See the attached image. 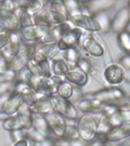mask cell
<instances>
[{"instance_id": "1", "label": "cell", "mask_w": 130, "mask_h": 146, "mask_svg": "<svg viewBox=\"0 0 130 146\" xmlns=\"http://www.w3.org/2000/svg\"><path fill=\"white\" fill-rule=\"evenodd\" d=\"M76 128L82 141L90 143L97 139L98 121L91 114L82 115L77 120Z\"/></svg>"}, {"instance_id": "2", "label": "cell", "mask_w": 130, "mask_h": 146, "mask_svg": "<svg viewBox=\"0 0 130 146\" xmlns=\"http://www.w3.org/2000/svg\"><path fill=\"white\" fill-rule=\"evenodd\" d=\"M33 24L42 26L53 27L68 21V17L58 11H52L46 8H42L32 15Z\"/></svg>"}, {"instance_id": "3", "label": "cell", "mask_w": 130, "mask_h": 146, "mask_svg": "<svg viewBox=\"0 0 130 146\" xmlns=\"http://www.w3.org/2000/svg\"><path fill=\"white\" fill-rule=\"evenodd\" d=\"M36 47L34 44L22 42L18 53L14 56L10 63V68L16 73L27 66L28 62L33 59Z\"/></svg>"}, {"instance_id": "4", "label": "cell", "mask_w": 130, "mask_h": 146, "mask_svg": "<svg viewBox=\"0 0 130 146\" xmlns=\"http://www.w3.org/2000/svg\"><path fill=\"white\" fill-rule=\"evenodd\" d=\"M27 85L36 93L37 98H50L56 94V88L50 78H38L31 75Z\"/></svg>"}, {"instance_id": "5", "label": "cell", "mask_w": 130, "mask_h": 146, "mask_svg": "<svg viewBox=\"0 0 130 146\" xmlns=\"http://www.w3.org/2000/svg\"><path fill=\"white\" fill-rule=\"evenodd\" d=\"M84 98H94L99 100L103 104H109L114 101H120L125 99L126 95L123 89L118 87H112L108 88H103L91 94H84Z\"/></svg>"}, {"instance_id": "6", "label": "cell", "mask_w": 130, "mask_h": 146, "mask_svg": "<svg viewBox=\"0 0 130 146\" xmlns=\"http://www.w3.org/2000/svg\"><path fill=\"white\" fill-rule=\"evenodd\" d=\"M50 98L54 111L61 114L66 119L77 120L78 116L77 107L70 100L61 98L57 94H53Z\"/></svg>"}, {"instance_id": "7", "label": "cell", "mask_w": 130, "mask_h": 146, "mask_svg": "<svg viewBox=\"0 0 130 146\" xmlns=\"http://www.w3.org/2000/svg\"><path fill=\"white\" fill-rule=\"evenodd\" d=\"M68 20L73 26L81 30H84L91 33L100 31V28L93 16L89 14L76 12L68 16Z\"/></svg>"}, {"instance_id": "8", "label": "cell", "mask_w": 130, "mask_h": 146, "mask_svg": "<svg viewBox=\"0 0 130 146\" xmlns=\"http://www.w3.org/2000/svg\"><path fill=\"white\" fill-rule=\"evenodd\" d=\"M50 27H51L49 26H42L33 24L21 27L19 33L23 42L34 44L36 42H40L43 38V36L49 31Z\"/></svg>"}, {"instance_id": "9", "label": "cell", "mask_w": 130, "mask_h": 146, "mask_svg": "<svg viewBox=\"0 0 130 146\" xmlns=\"http://www.w3.org/2000/svg\"><path fill=\"white\" fill-rule=\"evenodd\" d=\"M44 116L51 133L58 139H63L67 128L66 118L56 111L51 112Z\"/></svg>"}, {"instance_id": "10", "label": "cell", "mask_w": 130, "mask_h": 146, "mask_svg": "<svg viewBox=\"0 0 130 146\" xmlns=\"http://www.w3.org/2000/svg\"><path fill=\"white\" fill-rule=\"evenodd\" d=\"M83 31L74 27L64 34L57 42L60 51H66L70 48L77 47L82 41Z\"/></svg>"}, {"instance_id": "11", "label": "cell", "mask_w": 130, "mask_h": 146, "mask_svg": "<svg viewBox=\"0 0 130 146\" xmlns=\"http://www.w3.org/2000/svg\"><path fill=\"white\" fill-rule=\"evenodd\" d=\"M7 34L9 36V43L3 50H1V52L5 59L11 63L14 56L18 53L23 41L19 31H8Z\"/></svg>"}, {"instance_id": "12", "label": "cell", "mask_w": 130, "mask_h": 146, "mask_svg": "<svg viewBox=\"0 0 130 146\" xmlns=\"http://www.w3.org/2000/svg\"><path fill=\"white\" fill-rule=\"evenodd\" d=\"M103 78L109 84L119 85L125 82V70L119 64H109L103 71Z\"/></svg>"}, {"instance_id": "13", "label": "cell", "mask_w": 130, "mask_h": 146, "mask_svg": "<svg viewBox=\"0 0 130 146\" xmlns=\"http://www.w3.org/2000/svg\"><path fill=\"white\" fill-rule=\"evenodd\" d=\"M73 27V25L68 20L60 25H55L53 27H50L49 31L46 34L45 36H43V38L40 42L42 43V45L57 43L64 34Z\"/></svg>"}, {"instance_id": "14", "label": "cell", "mask_w": 130, "mask_h": 146, "mask_svg": "<svg viewBox=\"0 0 130 146\" xmlns=\"http://www.w3.org/2000/svg\"><path fill=\"white\" fill-rule=\"evenodd\" d=\"M130 25V13L128 11L126 6L123 7L116 13L111 21V30L116 34L127 30Z\"/></svg>"}, {"instance_id": "15", "label": "cell", "mask_w": 130, "mask_h": 146, "mask_svg": "<svg viewBox=\"0 0 130 146\" xmlns=\"http://www.w3.org/2000/svg\"><path fill=\"white\" fill-rule=\"evenodd\" d=\"M0 21L4 25L8 31H17L20 30L19 19L15 11L1 8Z\"/></svg>"}, {"instance_id": "16", "label": "cell", "mask_w": 130, "mask_h": 146, "mask_svg": "<svg viewBox=\"0 0 130 146\" xmlns=\"http://www.w3.org/2000/svg\"><path fill=\"white\" fill-rule=\"evenodd\" d=\"M130 137V123L112 128L105 137L106 142H121Z\"/></svg>"}, {"instance_id": "17", "label": "cell", "mask_w": 130, "mask_h": 146, "mask_svg": "<svg viewBox=\"0 0 130 146\" xmlns=\"http://www.w3.org/2000/svg\"><path fill=\"white\" fill-rule=\"evenodd\" d=\"M83 50L90 56L95 58L101 57L104 54V48L94 36H87L81 41Z\"/></svg>"}, {"instance_id": "18", "label": "cell", "mask_w": 130, "mask_h": 146, "mask_svg": "<svg viewBox=\"0 0 130 146\" xmlns=\"http://www.w3.org/2000/svg\"><path fill=\"white\" fill-rule=\"evenodd\" d=\"M60 52L59 46L57 43L43 44L39 48H36V52L34 53V59H46L51 61Z\"/></svg>"}, {"instance_id": "19", "label": "cell", "mask_w": 130, "mask_h": 146, "mask_svg": "<svg viewBox=\"0 0 130 146\" xmlns=\"http://www.w3.org/2000/svg\"><path fill=\"white\" fill-rule=\"evenodd\" d=\"M104 104H103L99 100L90 98H82L78 102L77 109L84 113H102L103 107Z\"/></svg>"}, {"instance_id": "20", "label": "cell", "mask_w": 130, "mask_h": 146, "mask_svg": "<svg viewBox=\"0 0 130 146\" xmlns=\"http://www.w3.org/2000/svg\"><path fill=\"white\" fill-rule=\"evenodd\" d=\"M23 104L20 94L15 88H14L9 94L4 106L5 113L9 116H13L17 113L18 109Z\"/></svg>"}, {"instance_id": "21", "label": "cell", "mask_w": 130, "mask_h": 146, "mask_svg": "<svg viewBox=\"0 0 130 146\" xmlns=\"http://www.w3.org/2000/svg\"><path fill=\"white\" fill-rule=\"evenodd\" d=\"M15 88L19 92L23 104L27 105L30 108L34 106L37 101V96L31 88L23 83L15 82Z\"/></svg>"}, {"instance_id": "22", "label": "cell", "mask_w": 130, "mask_h": 146, "mask_svg": "<svg viewBox=\"0 0 130 146\" xmlns=\"http://www.w3.org/2000/svg\"><path fill=\"white\" fill-rule=\"evenodd\" d=\"M64 78L71 84H74L79 88L85 86L88 82V75L78 68L69 71Z\"/></svg>"}, {"instance_id": "23", "label": "cell", "mask_w": 130, "mask_h": 146, "mask_svg": "<svg viewBox=\"0 0 130 146\" xmlns=\"http://www.w3.org/2000/svg\"><path fill=\"white\" fill-rule=\"evenodd\" d=\"M16 116L22 125L23 129H29L33 125V113L29 107L25 104H22L20 108L18 109Z\"/></svg>"}, {"instance_id": "24", "label": "cell", "mask_w": 130, "mask_h": 146, "mask_svg": "<svg viewBox=\"0 0 130 146\" xmlns=\"http://www.w3.org/2000/svg\"><path fill=\"white\" fill-rule=\"evenodd\" d=\"M32 113H37L42 116H46L54 111L50 98H40L37 99L36 104L31 107Z\"/></svg>"}, {"instance_id": "25", "label": "cell", "mask_w": 130, "mask_h": 146, "mask_svg": "<svg viewBox=\"0 0 130 146\" xmlns=\"http://www.w3.org/2000/svg\"><path fill=\"white\" fill-rule=\"evenodd\" d=\"M15 9H22L31 15L36 13L43 8L42 2L39 0H18L14 1Z\"/></svg>"}, {"instance_id": "26", "label": "cell", "mask_w": 130, "mask_h": 146, "mask_svg": "<svg viewBox=\"0 0 130 146\" xmlns=\"http://www.w3.org/2000/svg\"><path fill=\"white\" fill-rule=\"evenodd\" d=\"M50 66L52 75L59 77L64 78L70 71V68L66 60L62 58H55L51 60Z\"/></svg>"}, {"instance_id": "27", "label": "cell", "mask_w": 130, "mask_h": 146, "mask_svg": "<svg viewBox=\"0 0 130 146\" xmlns=\"http://www.w3.org/2000/svg\"><path fill=\"white\" fill-rule=\"evenodd\" d=\"M32 127L39 132L40 134L47 138L49 135L52 134L48 125L45 116L33 113V125Z\"/></svg>"}, {"instance_id": "28", "label": "cell", "mask_w": 130, "mask_h": 146, "mask_svg": "<svg viewBox=\"0 0 130 146\" xmlns=\"http://www.w3.org/2000/svg\"><path fill=\"white\" fill-rule=\"evenodd\" d=\"M112 126L109 123V117L105 114L101 113L100 118L98 121L97 128V138L105 141V137L111 130Z\"/></svg>"}, {"instance_id": "29", "label": "cell", "mask_w": 130, "mask_h": 146, "mask_svg": "<svg viewBox=\"0 0 130 146\" xmlns=\"http://www.w3.org/2000/svg\"><path fill=\"white\" fill-rule=\"evenodd\" d=\"M98 22L100 28V31L108 33L111 30V21L107 11H100L92 15Z\"/></svg>"}, {"instance_id": "30", "label": "cell", "mask_w": 130, "mask_h": 146, "mask_svg": "<svg viewBox=\"0 0 130 146\" xmlns=\"http://www.w3.org/2000/svg\"><path fill=\"white\" fill-rule=\"evenodd\" d=\"M64 52H65L64 59L66 60V62L69 66L70 70L77 68L78 62L80 59V58L82 57L80 56V52L77 47L70 48V49H68L66 51H64Z\"/></svg>"}, {"instance_id": "31", "label": "cell", "mask_w": 130, "mask_h": 146, "mask_svg": "<svg viewBox=\"0 0 130 146\" xmlns=\"http://www.w3.org/2000/svg\"><path fill=\"white\" fill-rule=\"evenodd\" d=\"M2 127L4 129L9 131L10 132L23 129L22 125H21L16 115L9 116L8 118L2 121Z\"/></svg>"}, {"instance_id": "32", "label": "cell", "mask_w": 130, "mask_h": 146, "mask_svg": "<svg viewBox=\"0 0 130 146\" xmlns=\"http://www.w3.org/2000/svg\"><path fill=\"white\" fill-rule=\"evenodd\" d=\"M119 46L126 54H130V31L125 30L117 34Z\"/></svg>"}, {"instance_id": "33", "label": "cell", "mask_w": 130, "mask_h": 146, "mask_svg": "<svg viewBox=\"0 0 130 146\" xmlns=\"http://www.w3.org/2000/svg\"><path fill=\"white\" fill-rule=\"evenodd\" d=\"M56 94L59 95L61 98L68 100L74 94V88L70 83H68L66 81H64L58 87Z\"/></svg>"}, {"instance_id": "34", "label": "cell", "mask_w": 130, "mask_h": 146, "mask_svg": "<svg viewBox=\"0 0 130 146\" xmlns=\"http://www.w3.org/2000/svg\"><path fill=\"white\" fill-rule=\"evenodd\" d=\"M43 7L50 9V10H52V11L60 12V13L63 14V15L68 17V14H67V11H66L63 1H59V0L49 1V2H46L45 4H43Z\"/></svg>"}, {"instance_id": "35", "label": "cell", "mask_w": 130, "mask_h": 146, "mask_svg": "<svg viewBox=\"0 0 130 146\" xmlns=\"http://www.w3.org/2000/svg\"><path fill=\"white\" fill-rule=\"evenodd\" d=\"M17 14V15L19 19L20 22V28L21 27L28 26V25H33V21H32V15L31 14L24 10L22 9H15V11Z\"/></svg>"}, {"instance_id": "36", "label": "cell", "mask_w": 130, "mask_h": 146, "mask_svg": "<svg viewBox=\"0 0 130 146\" xmlns=\"http://www.w3.org/2000/svg\"><path fill=\"white\" fill-rule=\"evenodd\" d=\"M25 139L27 141L30 140L34 142H42L46 138L37 132L34 128L31 127L29 129H25Z\"/></svg>"}, {"instance_id": "37", "label": "cell", "mask_w": 130, "mask_h": 146, "mask_svg": "<svg viewBox=\"0 0 130 146\" xmlns=\"http://www.w3.org/2000/svg\"><path fill=\"white\" fill-rule=\"evenodd\" d=\"M63 2L66 11H67L68 16L76 12H81V5H80V2L78 1L67 0V1H63Z\"/></svg>"}, {"instance_id": "38", "label": "cell", "mask_w": 130, "mask_h": 146, "mask_svg": "<svg viewBox=\"0 0 130 146\" xmlns=\"http://www.w3.org/2000/svg\"><path fill=\"white\" fill-rule=\"evenodd\" d=\"M77 68H79L80 70H82V72H84V73H86L88 75L91 74L94 71L93 66H92L91 62L88 59L82 58V57H81L78 62Z\"/></svg>"}, {"instance_id": "39", "label": "cell", "mask_w": 130, "mask_h": 146, "mask_svg": "<svg viewBox=\"0 0 130 146\" xmlns=\"http://www.w3.org/2000/svg\"><path fill=\"white\" fill-rule=\"evenodd\" d=\"M63 139H66V140H68V141L80 139L79 134H78V132L76 126L67 125L66 133H65Z\"/></svg>"}, {"instance_id": "40", "label": "cell", "mask_w": 130, "mask_h": 146, "mask_svg": "<svg viewBox=\"0 0 130 146\" xmlns=\"http://www.w3.org/2000/svg\"><path fill=\"white\" fill-rule=\"evenodd\" d=\"M120 107L118 104H114V103H109V104H105L103 107L102 113L105 114L108 117L111 116L112 115L116 113L117 112L119 111Z\"/></svg>"}, {"instance_id": "41", "label": "cell", "mask_w": 130, "mask_h": 146, "mask_svg": "<svg viewBox=\"0 0 130 146\" xmlns=\"http://www.w3.org/2000/svg\"><path fill=\"white\" fill-rule=\"evenodd\" d=\"M17 73L11 68L3 74L0 75V83L2 82H14L15 81Z\"/></svg>"}, {"instance_id": "42", "label": "cell", "mask_w": 130, "mask_h": 146, "mask_svg": "<svg viewBox=\"0 0 130 146\" xmlns=\"http://www.w3.org/2000/svg\"><path fill=\"white\" fill-rule=\"evenodd\" d=\"M119 113H120L122 119H123L124 123H130V107L126 104L119 106Z\"/></svg>"}, {"instance_id": "43", "label": "cell", "mask_w": 130, "mask_h": 146, "mask_svg": "<svg viewBox=\"0 0 130 146\" xmlns=\"http://www.w3.org/2000/svg\"><path fill=\"white\" fill-rule=\"evenodd\" d=\"M109 120L112 128L117 127V126H119V125L124 124V122H123L122 116L119 113V111L113 114V115H112L111 116H109Z\"/></svg>"}, {"instance_id": "44", "label": "cell", "mask_w": 130, "mask_h": 146, "mask_svg": "<svg viewBox=\"0 0 130 146\" xmlns=\"http://www.w3.org/2000/svg\"><path fill=\"white\" fill-rule=\"evenodd\" d=\"M14 88H15V82L0 83V97L9 93Z\"/></svg>"}, {"instance_id": "45", "label": "cell", "mask_w": 130, "mask_h": 146, "mask_svg": "<svg viewBox=\"0 0 130 146\" xmlns=\"http://www.w3.org/2000/svg\"><path fill=\"white\" fill-rule=\"evenodd\" d=\"M119 65L125 71H130V54L123 56L119 60Z\"/></svg>"}, {"instance_id": "46", "label": "cell", "mask_w": 130, "mask_h": 146, "mask_svg": "<svg viewBox=\"0 0 130 146\" xmlns=\"http://www.w3.org/2000/svg\"><path fill=\"white\" fill-rule=\"evenodd\" d=\"M11 138H12L14 141H15L16 142L18 141H20V140H22V139H25V129L16 130V131L11 132Z\"/></svg>"}, {"instance_id": "47", "label": "cell", "mask_w": 130, "mask_h": 146, "mask_svg": "<svg viewBox=\"0 0 130 146\" xmlns=\"http://www.w3.org/2000/svg\"><path fill=\"white\" fill-rule=\"evenodd\" d=\"M9 69H10V62L7 61L4 57H2V59L0 60V75L3 74Z\"/></svg>"}, {"instance_id": "48", "label": "cell", "mask_w": 130, "mask_h": 146, "mask_svg": "<svg viewBox=\"0 0 130 146\" xmlns=\"http://www.w3.org/2000/svg\"><path fill=\"white\" fill-rule=\"evenodd\" d=\"M1 8H4V9L11 10V11H15V2L14 1H11V0H3V1H2Z\"/></svg>"}, {"instance_id": "49", "label": "cell", "mask_w": 130, "mask_h": 146, "mask_svg": "<svg viewBox=\"0 0 130 146\" xmlns=\"http://www.w3.org/2000/svg\"><path fill=\"white\" fill-rule=\"evenodd\" d=\"M9 43V36L7 33L0 34V51L4 49Z\"/></svg>"}, {"instance_id": "50", "label": "cell", "mask_w": 130, "mask_h": 146, "mask_svg": "<svg viewBox=\"0 0 130 146\" xmlns=\"http://www.w3.org/2000/svg\"><path fill=\"white\" fill-rule=\"evenodd\" d=\"M106 141L102 140V139H97L95 140H94L93 141H91L90 143H88L87 146H106Z\"/></svg>"}, {"instance_id": "51", "label": "cell", "mask_w": 130, "mask_h": 146, "mask_svg": "<svg viewBox=\"0 0 130 146\" xmlns=\"http://www.w3.org/2000/svg\"><path fill=\"white\" fill-rule=\"evenodd\" d=\"M14 146H28V141L26 139H22L17 141Z\"/></svg>"}, {"instance_id": "52", "label": "cell", "mask_w": 130, "mask_h": 146, "mask_svg": "<svg viewBox=\"0 0 130 146\" xmlns=\"http://www.w3.org/2000/svg\"><path fill=\"white\" fill-rule=\"evenodd\" d=\"M9 116H10L7 115V114L5 113L4 110H0V121H2H2L5 120V119L8 118Z\"/></svg>"}, {"instance_id": "53", "label": "cell", "mask_w": 130, "mask_h": 146, "mask_svg": "<svg viewBox=\"0 0 130 146\" xmlns=\"http://www.w3.org/2000/svg\"><path fill=\"white\" fill-rule=\"evenodd\" d=\"M7 32H8L7 29L5 28L4 25L2 24V21H0V34H5Z\"/></svg>"}, {"instance_id": "54", "label": "cell", "mask_w": 130, "mask_h": 146, "mask_svg": "<svg viewBox=\"0 0 130 146\" xmlns=\"http://www.w3.org/2000/svg\"><path fill=\"white\" fill-rule=\"evenodd\" d=\"M125 82L130 84V71H125Z\"/></svg>"}, {"instance_id": "55", "label": "cell", "mask_w": 130, "mask_h": 146, "mask_svg": "<svg viewBox=\"0 0 130 146\" xmlns=\"http://www.w3.org/2000/svg\"><path fill=\"white\" fill-rule=\"evenodd\" d=\"M106 146H123L120 142H107Z\"/></svg>"}, {"instance_id": "56", "label": "cell", "mask_w": 130, "mask_h": 146, "mask_svg": "<svg viewBox=\"0 0 130 146\" xmlns=\"http://www.w3.org/2000/svg\"><path fill=\"white\" fill-rule=\"evenodd\" d=\"M127 9H128V11H129V12L130 13V0L128 2V4H127Z\"/></svg>"}, {"instance_id": "57", "label": "cell", "mask_w": 130, "mask_h": 146, "mask_svg": "<svg viewBox=\"0 0 130 146\" xmlns=\"http://www.w3.org/2000/svg\"><path fill=\"white\" fill-rule=\"evenodd\" d=\"M1 5H2V1L0 0V9H1Z\"/></svg>"}, {"instance_id": "58", "label": "cell", "mask_w": 130, "mask_h": 146, "mask_svg": "<svg viewBox=\"0 0 130 146\" xmlns=\"http://www.w3.org/2000/svg\"><path fill=\"white\" fill-rule=\"evenodd\" d=\"M129 99H130V97H129Z\"/></svg>"}]
</instances>
